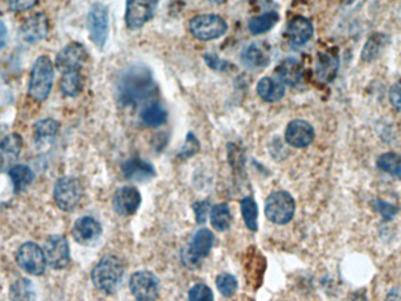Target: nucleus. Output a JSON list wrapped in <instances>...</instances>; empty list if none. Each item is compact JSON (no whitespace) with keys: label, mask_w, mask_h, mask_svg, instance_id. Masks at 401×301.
<instances>
[{"label":"nucleus","mask_w":401,"mask_h":301,"mask_svg":"<svg viewBox=\"0 0 401 301\" xmlns=\"http://www.w3.org/2000/svg\"><path fill=\"white\" fill-rule=\"evenodd\" d=\"M54 82V65L47 56H40L32 66L28 94L32 99L42 103L49 98Z\"/></svg>","instance_id":"obj_3"},{"label":"nucleus","mask_w":401,"mask_h":301,"mask_svg":"<svg viewBox=\"0 0 401 301\" xmlns=\"http://www.w3.org/2000/svg\"><path fill=\"white\" fill-rule=\"evenodd\" d=\"M123 176L128 180L144 183L151 180L155 176V168L151 163L140 158H132L127 160L122 166Z\"/></svg>","instance_id":"obj_20"},{"label":"nucleus","mask_w":401,"mask_h":301,"mask_svg":"<svg viewBox=\"0 0 401 301\" xmlns=\"http://www.w3.org/2000/svg\"><path fill=\"white\" fill-rule=\"evenodd\" d=\"M241 211H242L243 219L246 223V227L253 232H256L257 228V216H258V209L257 204L253 200V197H246L241 202Z\"/></svg>","instance_id":"obj_33"},{"label":"nucleus","mask_w":401,"mask_h":301,"mask_svg":"<svg viewBox=\"0 0 401 301\" xmlns=\"http://www.w3.org/2000/svg\"><path fill=\"white\" fill-rule=\"evenodd\" d=\"M23 138L18 133L6 135L0 142V174L10 171L20 156Z\"/></svg>","instance_id":"obj_19"},{"label":"nucleus","mask_w":401,"mask_h":301,"mask_svg":"<svg viewBox=\"0 0 401 301\" xmlns=\"http://www.w3.org/2000/svg\"><path fill=\"white\" fill-rule=\"evenodd\" d=\"M243 65L249 68H263L270 64V54L260 44L253 43L246 47L241 54Z\"/></svg>","instance_id":"obj_23"},{"label":"nucleus","mask_w":401,"mask_h":301,"mask_svg":"<svg viewBox=\"0 0 401 301\" xmlns=\"http://www.w3.org/2000/svg\"><path fill=\"white\" fill-rule=\"evenodd\" d=\"M17 262L25 272L32 276H42L47 264L44 250L34 242L21 245L17 251Z\"/></svg>","instance_id":"obj_10"},{"label":"nucleus","mask_w":401,"mask_h":301,"mask_svg":"<svg viewBox=\"0 0 401 301\" xmlns=\"http://www.w3.org/2000/svg\"><path fill=\"white\" fill-rule=\"evenodd\" d=\"M204 61L207 63L208 66L215 71L228 72L232 68V65L229 61H224V59H222L215 54H205Z\"/></svg>","instance_id":"obj_37"},{"label":"nucleus","mask_w":401,"mask_h":301,"mask_svg":"<svg viewBox=\"0 0 401 301\" xmlns=\"http://www.w3.org/2000/svg\"><path fill=\"white\" fill-rule=\"evenodd\" d=\"M7 40H8V32H7V26L5 23L0 19V51L6 47Z\"/></svg>","instance_id":"obj_43"},{"label":"nucleus","mask_w":401,"mask_h":301,"mask_svg":"<svg viewBox=\"0 0 401 301\" xmlns=\"http://www.w3.org/2000/svg\"><path fill=\"white\" fill-rule=\"evenodd\" d=\"M87 29L89 38L98 49H103L108 39V8L102 3L91 5L87 16Z\"/></svg>","instance_id":"obj_7"},{"label":"nucleus","mask_w":401,"mask_h":301,"mask_svg":"<svg viewBox=\"0 0 401 301\" xmlns=\"http://www.w3.org/2000/svg\"><path fill=\"white\" fill-rule=\"evenodd\" d=\"M8 174H10L11 180H12V184H13L15 193H20V192L25 191L33 183V179H34L33 171L30 167L26 166V165H14L8 171Z\"/></svg>","instance_id":"obj_25"},{"label":"nucleus","mask_w":401,"mask_h":301,"mask_svg":"<svg viewBox=\"0 0 401 301\" xmlns=\"http://www.w3.org/2000/svg\"><path fill=\"white\" fill-rule=\"evenodd\" d=\"M39 0H7V5L12 12H26L38 5Z\"/></svg>","instance_id":"obj_38"},{"label":"nucleus","mask_w":401,"mask_h":301,"mask_svg":"<svg viewBox=\"0 0 401 301\" xmlns=\"http://www.w3.org/2000/svg\"><path fill=\"white\" fill-rule=\"evenodd\" d=\"M390 43V38L383 33H376L369 37L362 49V57L365 61H372L379 57L383 49Z\"/></svg>","instance_id":"obj_26"},{"label":"nucleus","mask_w":401,"mask_h":301,"mask_svg":"<svg viewBox=\"0 0 401 301\" xmlns=\"http://www.w3.org/2000/svg\"><path fill=\"white\" fill-rule=\"evenodd\" d=\"M46 262L52 269H63L70 264V246L66 238L54 234L47 238L44 246Z\"/></svg>","instance_id":"obj_13"},{"label":"nucleus","mask_w":401,"mask_h":301,"mask_svg":"<svg viewBox=\"0 0 401 301\" xmlns=\"http://www.w3.org/2000/svg\"><path fill=\"white\" fill-rule=\"evenodd\" d=\"M231 212L228 204H218L211 209L210 221L215 230L218 232H224L231 225Z\"/></svg>","instance_id":"obj_30"},{"label":"nucleus","mask_w":401,"mask_h":301,"mask_svg":"<svg viewBox=\"0 0 401 301\" xmlns=\"http://www.w3.org/2000/svg\"><path fill=\"white\" fill-rule=\"evenodd\" d=\"M61 92L67 97H77L84 90V78L80 71L67 72L63 73L61 82H60Z\"/></svg>","instance_id":"obj_29"},{"label":"nucleus","mask_w":401,"mask_h":301,"mask_svg":"<svg viewBox=\"0 0 401 301\" xmlns=\"http://www.w3.org/2000/svg\"><path fill=\"white\" fill-rule=\"evenodd\" d=\"M189 301H214V294L210 287L197 283L189 290Z\"/></svg>","instance_id":"obj_36"},{"label":"nucleus","mask_w":401,"mask_h":301,"mask_svg":"<svg viewBox=\"0 0 401 301\" xmlns=\"http://www.w3.org/2000/svg\"><path fill=\"white\" fill-rule=\"evenodd\" d=\"M84 195V188L80 181L74 177H63L56 181L53 197L56 206L61 211L72 212L77 209Z\"/></svg>","instance_id":"obj_5"},{"label":"nucleus","mask_w":401,"mask_h":301,"mask_svg":"<svg viewBox=\"0 0 401 301\" xmlns=\"http://www.w3.org/2000/svg\"><path fill=\"white\" fill-rule=\"evenodd\" d=\"M257 94L260 99L267 103H277L283 99L285 94V86L283 82L271 77H264L257 84Z\"/></svg>","instance_id":"obj_22"},{"label":"nucleus","mask_w":401,"mask_h":301,"mask_svg":"<svg viewBox=\"0 0 401 301\" xmlns=\"http://www.w3.org/2000/svg\"><path fill=\"white\" fill-rule=\"evenodd\" d=\"M295 204L288 192L277 191L269 195L265 202L267 219L278 225L290 223L295 216Z\"/></svg>","instance_id":"obj_6"},{"label":"nucleus","mask_w":401,"mask_h":301,"mask_svg":"<svg viewBox=\"0 0 401 301\" xmlns=\"http://www.w3.org/2000/svg\"><path fill=\"white\" fill-rule=\"evenodd\" d=\"M279 22V15L277 12H265L263 15L257 16L250 19L248 23V29L253 36H260L267 33Z\"/></svg>","instance_id":"obj_24"},{"label":"nucleus","mask_w":401,"mask_h":301,"mask_svg":"<svg viewBox=\"0 0 401 301\" xmlns=\"http://www.w3.org/2000/svg\"><path fill=\"white\" fill-rule=\"evenodd\" d=\"M314 140V128L312 125L302 119L288 123L285 130V142L295 149H304Z\"/></svg>","instance_id":"obj_14"},{"label":"nucleus","mask_w":401,"mask_h":301,"mask_svg":"<svg viewBox=\"0 0 401 301\" xmlns=\"http://www.w3.org/2000/svg\"><path fill=\"white\" fill-rule=\"evenodd\" d=\"M49 22L47 16L37 13L26 19L20 27V38L25 43L35 44L49 36Z\"/></svg>","instance_id":"obj_15"},{"label":"nucleus","mask_w":401,"mask_h":301,"mask_svg":"<svg viewBox=\"0 0 401 301\" xmlns=\"http://www.w3.org/2000/svg\"><path fill=\"white\" fill-rule=\"evenodd\" d=\"M193 211H195V214H196L197 223H205V219H207L208 211V202H195L193 205Z\"/></svg>","instance_id":"obj_41"},{"label":"nucleus","mask_w":401,"mask_h":301,"mask_svg":"<svg viewBox=\"0 0 401 301\" xmlns=\"http://www.w3.org/2000/svg\"><path fill=\"white\" fill-rule=\"evenodd\" d=\"M141 205L140 192L132 186L120 188L113 197V207L120 216H130L136 213Z\"/></svg>","instance_id":"obj_16"},{"label":"nucleus","mask_w":401,"mask_h":301,"mask_svg":"<svg viewBox=\"0 0 401 301\" xmlns=\"http://www.w3.org/2000/svg\"><path fill=\"white\" fill-rule=\"evenodd\" d=\"M390 103L397 111H401V84H395L390 91Z\"/></svg>","instance_id":"obj_42"},{"label":"nucleus","mask_w":401,"mask_h":301,"mask_svg":"<svg viewBox=\"0 0 401 301\" xmlns=\"http://www.w3.org/2000/svg\"><path fill=\"white\" fill-rule=\"evenodd\" d=\"M10 301H35V290L31 280L21 278L14 281L8 292Z\"/></svg>","instance_id":"obj_28"},{"label":"nucleus","mask_w":401,"mask_h":301,"mask_svg":"<svg viewBox=\"0 0 401 301\" xmlns=\"http://www.w3.org/2000/svg\"><path fill=\"white\" fill-rule=\"evenodd\" d=\"M189 31L196 39L210 42L224 36L228 31V24L221 16H196L190 20Z\"/></svg>","instance_id":"obj_4"},{"label":"nucleus","mask_w":401,"mask_h":301,"mask_svg":"<svg viewBox=\"0 0 401 301\" xmlns=\"http://www.w3.org/2000/svg\"><path fill=\"white\" fill-rule=\"evenodd\" d=\"M313 32L314 30L310 19L302 16H295L288 23L285 37L292 45L303 47L312 38Z\"/></svg>","instance_id":"obj_18"},{"label":"nucleus","mask_w":401,"mask_h":301,"mask_svg":"<svg viewBox=\"0 0 401 301\" xmlns=\"http://www.w3.org/2000/svg\"><path fill=\"white\" fill-rule=\"evenodd\" d=\"M386 301H401V287H395L387 294Z\"/></svg>","instance_id":"obj_44"},{"label":"nucleus","mask_w":401,"mask_h":301,"mask_svg":"<svg viewBox=\"0 0 401 301\" xmlns=\"http://www.w3.org/2000/svg\"><path fill=\"white\" fill-rule=\"evenodd\" d=\"M72 234L77 244L89 246L96 242L98 238L101 237L102 227L94 218L82 216L74 223Z\"/></svg>","instance_id":"obj_17"},{"label":"nucleus","mask_w":401,"mask_h":301,"mask_svg":"<svg viewBox=\"0 0 401 301\" xmlns=\"http://www.w3.org/2000/svg\"><path fill=\"white\" fill-rule=\"evenodd\" d=\"M125 267L115 255H105L91 271V281L103 293H114L122 283Z\"/></svg>","instance_id":"obj_2"},{"label":"nucleus","mask_w":401,"mask_h":301,"mask_svg":"<svg viewBox=\"0 0 401 301\" xmlns=\"http://www.w3.org/2000/svg\"><path fill=\"white\" fill-rule=\"evenodd\" d=\"M208 1H210V3H212V4L222 5L224 4V3H227L228 0H208Z\"/></svg>","instance_id":"obj_46"},{"label":"nucleus","mask_w":401,"mask_h":301,"mask_svg":"<svg viewBox=\"0 0 401 301\" xmlns=\"http://www.w3.org/2000/svg\"><path fill=\"white\" fill-rule=\"evenodd\" d=\"M153 73L147 66L134 65L123 71L116 84V100L121 106H137L154 93Z\"/></svg>","instance_id":"obj_1"},{"label":"nucleus","mask_w":401,"mask_h":301,"mask_svg":"<svg viewBox=\"0 0 401 301\" xmlns=\"http://www.w3.org/2000/svg\"><path fill=\"white\" fill-rule=\"evenodd\" d=\"M200 149V144L197 142V139L195 138V135L193 133H189L188 137H186V145L182 149V152L179 154V156L182 158H188V156H191L195 154V153L198 152Z\"/></svg>","instance_id":"obj_39"},{"label":"nucleus","mask_w":401,"mask_h":301,"mask_svg":"<svg viewBox=\"0 0 401 301\" xmlns=\"http://www.w3.org/2000/svg\"><path fill=\"white\" fill-rule=\"evenodd\" d=\"M160 0H127L125 22L128 29H140L154 18Z\"/></svg>","instance_id":"obj_9"},{"label":"nucleus","mask_w":401,"mask_h":301,"mask_svg":"<svg viewBox=\"0 0 401 301\" xmlns=\"http://www.w3.org/2000/svg\"><path fill=\"white\" fill-rule=\"evenodd\" d=\"M130 290L139 301H154L158 295L160 281L154 273L141 271L133 274L130 279Z\"/></svg>","instance_id":"obj_12"},{"label":"nucleus","mask_w":401,"mask_h":301,"mask_svg":"<svg viewBox=\"0 0 401 301\" xmlns=\"http://www.w3.org/2000/svg\"><path fill=\"white\" fill-rule=\"evenodd\" d=\"M350 301H369L367 300V297L364 292H357V293L352 294L351 299Z\"/></svg>","instance_id":"obj_45"},{"label":"nucleus","mask_w":401,"mask_h":301,"mask_svg":"<svg viewBox=\"0 0 401 301\" xmlns=\"http://www.w3.org/2000/svg\"><path fill=\"white\" fill-rule=\"evenodd\" d=\"M380 170L392 177L401 178V154L394 152L383 153L376 160Z\"/></svg>","instance_id":"obj_32"},{"label":"nucleus","mask_w":401,"mask_h":301,"mask_svg":"<svg viewBox=\"0 0 401 301\" xmlns=\"http://www.w3.org/2000/svg\"><path fill=\"white\" fill-rule=\"evenodd\" d=\"M87 59V50L82 44L70 43L56 56V68L63 73L80 71Z\"/></svg>","instance_id":"obj_11"},{"label":"nucleus","mask_w":401,"mask_h":301,"mask_svg":"<svg viewBox=\"0 0 401 301\" xmlns=\"http://www.w3.org/2000/svg\"><path fill=\"white\" fill-rule=\"evenodd\" d=\"M376 209L379 211L380 214L383 216V220L393 219L394 216L397 213V207L388 204V202H383V200H376Z\"/></svg>","instance_id":"obj_40"},{"label":"nucleus","mask_w":401,"mask_h":301,"mask_svg":"<svg viewBox=\"0 0 401 301\" xmlns=\"http://www.w3.org/2000/svg\"><path fill=\"white\" fill-rule=\"evenodd\" d=\"M338 61L327 54H319L317 61V75L323 82H331L337 73Z\"/></svg>","instance_id":"obj_31"},{"label":"nucleus","mask_w":401,"mask_h":301,"mask_svg":"<svg viewBox=\"0 0 401 301\" xmlns=\"http://www.w3.org/2000/svg\"><path fill=\"white\" fill-rule=\"evenodd\" d=\"M276 75L284 85H298L303 78V65L295 58H286L278 65Z\"/></svg>","instance_id":"obj_21"},{"label":"nucleus","mask_w":401,"mask_h":301,"mask_svg":"<svg viewBox=\"0 0 401 301\" xmlns=\"http://www.w3.org/2000/svg\"><path fill=\"white\" fill-rule=\"evenodd\" d=\"M167 118H168V113L165 110V107L158 103L149 104L144 107L141 113V121L148 128L161 126L167 121Z\"/></svg>","instance_id":"obj_27"},{"label":"nucleus","mask_w":401,"mask_h":301,"mask_svg":"<svg viewBox=\"0 0 401 301\" xmlns=\"http://www.w3.org/2000/svg\"><path fill=\"white\" fill-rule=\"evenodd\" d=\"M59 131V123L54 119H42L34 125L35 139L38 142L52 140Z\"/></svg>","instance_id":"obj_34"},{"label":"nucleus","mask_w":401,"mask_h":301,"mask_svg":"<svg viewBox=\"0 0 401 301\" xmlns=\"http://www.w3.org/2000/svg\"><path fill=\"white\" fill-rule=\"evenodd\" d=\"M216 285H217L218 290L221 292L222 295L227 297H232L236 293L237 287H238V283H237L235 276L229 274V273L219 274L216 279Z\"/></svg>","instance_id":"obj_35"},{"label":"nucleus","mask_w":401,"mask_h":301,"mask_svg":"<svg viewBox=\"0 0 401 301\" xmlns=\"http://www.w3.org/2000/svg\"><path fill=\"white\" fill-rule=\"evenodd\" d=\"M214 234L207 228L197 231L190 244L184 248L182 253V260L184 265L190 269H195L200 265L204 258H207L214 245Z\"/></svg>","instance_id":"obj_8"}]
</instances>
